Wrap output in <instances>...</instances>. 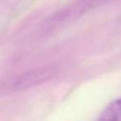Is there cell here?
Masks as SVG:
<instances>
[{
	"label": "cell",
	"mask_w": 121,
	"mask_h": 121,
	"mask_svg": "<svg viewBox=\"0 0 121 121\" xmlns=\"http://www.w3.org/2000/svg\"><path fill=\"white\" fill-rule=\"evenodd\" d=\"M58 73V68L52 66L33 69L27 71L19 78L16 83V88L18 90H24L38 86L53 79Z\"/></svg>",
	"instance_id": "obj_1"
},
{
	"label": "cell",
	"mask_w": 121,
	"mask_h": 121,
	"mask_svg": "<svg viewBox=\"0 0 121 121\" xmlns=\"http://www.w3.org/2000/svg\"><path fill=\"white\" fill-rule=\"evenodd\" d=\"M99 120L121 121V98L111 102L99 114Z\"/></svg>",
	"instance_id": "obj_2"
}]
</instances>
